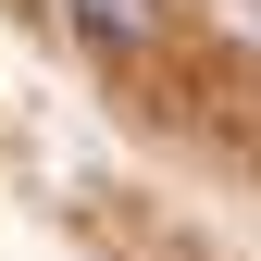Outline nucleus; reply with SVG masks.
Instances as JSON below:
<instances>
[{"label":"nucleus","instance_id":"nucleus-1","mask_svg":"<svg viewBox=\"0 0 261 261\" xmlns=\"http://www.w3.org/2000/svg\"><path fill=\"white\" fill-rule=\"evenodd\" d=\"M62 13H75L87 38H112V50H137V38H162V13H174V0H62Z\"/></svg>","mask_w":261,"mask_h":261}]
</instances>
